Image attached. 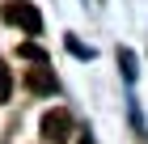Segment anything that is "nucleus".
<instances>
[{"label": "nucleus", "instance_id": "obj_1", "mask_svg": "<svg viewBox=\"0 0 148 144\" xmlns=\"http://www.w3.org/2000/svg\"><path fill=\"white\" fill-rule=\"evenodd\" d=\"M4 21L21 25L25 34H42V17H38V9L30 0H9V4H4Z\"/></svg>", "mask_w": 148, "mask_h": 144}, {"label": "nucleus", "instance_id": "obj_2", "mask_svg": "<svg viewBox=\"0 0 148 144\" xmlns=\"http://www.w3.org/2000/svg\"><path fill=\"white\" fill-rule=\"evenodd\" d=\"M42 140H51V144L72 140V114L68 110H47L42 114Z\"/></svg>", "mask_w": 148, "mask_h": 144}, {"label": "nucleus", "instance_id": "obj_3", "mask_svg": "<svg viewBox=\"0 0 148 144\" xmlns=\"http://www.w3.org/2000/svg\"><path fill=\"white\" fill-rule=\"evenodd\" d=\"M25 89H30V93H55V72H51V68H30V72H25Z\"/></svg>", "mask_w": 148, "mask_h": 144}, {"label": "nucleus", "instance_id": "obj_4", "mask_svg": "<svg viewBox=\"0 0 148 144\" xmlns=\"http://www.w3.org/2000/svg\"><path fill=\"white\" fill-rule=\"evenodd\" d=\"M21 59H34V64H47V51L38 43H21Z\"/></svg>", "mask_w": 148, "mask_h": 144}, {"label": "nucleus", "instance_id": "obj_5", "mask_svg": "<svg viewBox=\"0 0 148 144\" xmlns=\"http://www.w3.org/2000/svg\"><path fill=\"white\" fill-rule=\"evenodd\" d=\"M9 93H13V72L4 68V59H0V102H9Z\"/></svg>", "mask_w": 148, "mask_h": 144}, {"label": "nucleus", "instance_id": "obj_6", "mask_svg": "<svg viewBox=\"0 0 148 144\" xmlns=\"http://www.w3.org/2000/svg\"><path fill=\"white\" fill-rule=\"evenodd\" d=\"M76 144H93V140H89V136H80V140H76Z\"/></svg>", "mask_w": 148, "mask_h": 144}]
</instances>
